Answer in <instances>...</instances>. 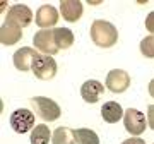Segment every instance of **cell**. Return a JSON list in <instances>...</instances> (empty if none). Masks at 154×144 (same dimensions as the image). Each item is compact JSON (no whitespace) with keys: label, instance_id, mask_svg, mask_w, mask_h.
I'll list each match as a JSON object with an SVG mask.
<instances>
[{"label":"cell","instance_id":"1","mask_svg":"<svg viewBox=\"0 0 154 144\" xmlns=\"http://www.w3.org/2000/svg\"><path fill=\"white\" fill-rule=\"evenodd\" d=\"M91 38L99 48H111L118 41V31L111 22L98 19L91 26Z\"/></svg>","mask_w":154,"mask_h":144},{"label":"cell","instance_id":"2","mask_svg":"<svg viewBox=\"0 0 154 144\" xmlns=\"http://www.w3.org/2000/svg\"><path fill=\"white\" fill-rule=\"evenodd\" d=\"M33 105H34V110L36 113L39 115V118H43L46 122H53L60 117L62 110L60 106L57 105L53 100L50 98H45V96H34L33 98Z\"/></svg>","mask_w":154,"mask_h":144},{"label":"cell","instance_id":"3","mask_svg":"<svg viewBox=\"0 0 154 144\" xmlns=\"http://www.w3.org/2000/svg\"><path fill=\"white\" fill-rule=\"evenodd\" d=\"M34 125V115L33 111L28 108H19V110L12 111L11 115V127L14 132L17 134H24L29 132Z\"/></svg>","mask_w":154,"mask_h":144},{"label":"cell","instance_id":"4","mask_svg":"<svg viewBox=\"0 0 154 144\" xmlns=\"http://www.w3.org/2000/svg\"><path fill=\"white\" fill-rule=\"evenodd\" d=\"M123 125H125L127 132H130L132 136H140L147 127L146 117L142 115V111L135 110V108H127L123 113Z\"/></svg>","mask_w":154,"mask_h":144},{"label":"cell","instance_id":"5","mask_svg":"<svg viewBox=\"0 0 154 144\" xmlns=\"http://www.w3.org/2000/svg\"><path fill=\"white\" fill-rule=\"evenodd\" d=\"M33 43L43 55L51 57L58 52V46H57V43H55V34H53L51 29H39L38 33L34 34Z\"/></svg>","mask_w":154,"mask_h":144},{"label":"cell","instance_id":"6","mask_svg":"<svg viewBox=\"0 0 154 144\" xmlns=\"http://www.w3.org/2000/svg\"><path fill=\"white\" fill-rule=\"evenodd\" d=\"M33 72L34 76L38 79H48L55 77L57 74V62L51 58L50 55H38L36 60H34V65H33Z\"/></svg>","mask_w":154,"mask_h":144},{"label":"cell","instance_id":"7","mask_svg":"<svg viewBox=\"0 0 154 144\" xmlns=\"http://www.w3.org/2000/svg\"><path fill=\"white\" fill-rule=\"evenodd\" d=\"M130 86V76L122 69H113L106 76V88L113 93H123Z\"/></svg>","mask_w":154,"mask_h":144},{"label":"cell","instance_id":"8","mask_svg":"<svg viewBox=\"0 0 154 144\" xmlns=\"http://www.w3.org/2000/svg\"><path fill=\"white\" fill-rule=\"evenodd\" d=\"M7 22H12V24H17L19 28H28L31 21H33V14H31V9H28L22 4H17V5L11 7L9 12L5 16Z\"/></svg>","mask_w":154,"mask_h":144},{"label":"cell","instance_id":"9","mask_svg":"<svg viewBox=\"0 0 154 144\" xmlns=\"http://www.w3.org/2000/svg\"><path fill=\"white\" fill-rule=\"evenodd\" d=\"M38 55L39 53L36 50L29 48V46H22L21 50H17L16 53H14V65H16V69H19V70H22V72L31 70Z\"/></svg>","mask_w":154,"mask_h":144},{"label":"cell","instance_id":"10","mask_svg":"<svg viewBox=\"0 0 154 144\" xmlns=\"http://www.w3.org/2000/svg\"><path fill=\"white\" fill-rule=\"evenodd\" d=\"M58 22V11L51 5H41L36 12V24L41 29H50Z\"/></svg>","mask_w":154,"mask_h":144},{"label":"cell","instance_id":"11","mask_svg":"<svg viewBox=\"0 0 154 144\" xmlns=\"http://www.w3.org/2000/svg\"><path fill=\"white\" fill-rule=\"evenodd\" d=\"M82 4L79 0H62L60 2V14L67 22H75L82 16Z\"/></svg>","mask_w":154,"mask_h":144},{"label":"cell","instance_id":"12","mask_svg":"<svg viewBox=\"0 0 154 144\" xmlns=\"http://www.w3.org/2000/svg\"><path fill=\"white\" fill-rule=\"evenodd\" d=\"M22 38V28L12 22H4L0 28V43L2 45H14Z\"/></svg>","mask_w":154,"mask_h":144},{"label":"cell","instance_id":"13","mask_svg":"<svg viewBox=\"0 0 154 144\" xmlns=\"http://www.w3.org/2000/svg\"><path fill=\"white\" fill-rule=\"evenodd\" d=\"M101 94H103V84L99 81H94V79L86 81L82 84V88H81V96L88 103H98Z\"/></svg>","mask_w":154,"mask_h":144},{"label":"cell","instance_id":"14","mask_svg":"<svg viewBox=\"0 0 154 144\" xmlns=\"http://www.w3.org/2000/svg\"><path fill=\"white\" fill-rule=\"evenodd\" d=\"M101 117L108 124H116L123 117V110L116 101H106L105 105L101 106Z\"/></svg>","mask_w":154,"mask_h":144},{"label":"cell","instance_id":"15","mask_svg":"<svg viewBox=\"0 0 154 144\" xmlns=\"http://www.w3.org/2000/svg\"><path fill=\"white\" fill-rule=\"evenodd\" d=\"M53 34H55V43L58 46V50H65L74 45V34L69 28H55Z\"/></svg>","mask_w":154,"mask_h":144},{"label":"cell","instance_id":"16","mask_svg":"<svg viewBox=\"0 0 154 144\" xmlns=\"http://www.w3.org/2000/svg\"><path fill=\"white\" fill-rule=\"evenodd\" d=\"M74 139H75V144H99L98 134L91 129H75Z\"/></svg>","mask_w":154,"mask_h":144},{"label":"cell","instance_id":"17","mask_svg":"<svg viewBox=\"0 0 154 144\" xmlns=\"http://www.w3.org/2000/svg\"><path fill=\"white\" fill-rule=\"evenodd\" d=\"M51 142L53 144H75L74 130H70V129H67V127L55 129V132L51 136Z\"/></svg>","mask_w":154,"mask_h":144},{"label":"cell","instance_id":"18","mask_svg":"<svg viewBox=\"0 0 154 144\" xmlns=\"http://www.w3.org/2000/svg\"><path fill=\"white\" fill-rule=\"evenodd\" d=\"M50 129L41 124V125H36V127L31 130V144H48L51 136H50Z\"/></svg>","mask_w":154,"mask_h":144},{"label":"cell","instance_id":"19","mask_svg":"<svg viewBox=\"0 0 154 144\" xmlns=\"http://www.w3.org/2000/svg\"><path fill=\"white\" fill-rule=\"evenodd\" d=\"M140 53L147 58H154V36H146L140 41Z\"/></svg>","mask_w":154,"mask_h":144},{"label":"cell","instance_id":"20","mask_svg":"<svg viewBox=\"0 0 154 144\" xmlns=\"http://www.w3.org/2000/svg\"><path fill=\"white\" fill-rule=\"evenodd\" d=\"M146 28L151 34H154V11L149 12L147 17H146Z\"/></svg>","mask_w":154,"mask_h":144},{"label":"cell","instance_id":"21","mask_svg":"<svg viewBox=\"0 0 154 144\" xmlns=\"http://www.w3.org/2000/svg\"><path fill=\"white\" fill-rule=\"evenodd\" d=\"M147 122H149V127L154 130V105H151L147 108Z\"/></svg>","mask_w":154,"mask_h":144},{"label":"cell","instance_id":"22","mask_svg":"<svg viewBox=\"0 0 154 144\" xmlns=\"http://www.w3.org/2000/svg\"><path fill=\"white\" fill-rule=\"evenodd\" d=\"M122 144H146L140 137H130V139H127V141H123Z\"/></svg>","mask_w":154,"mask_h":144},{"label":"cell","instance_id":"23","mask_svg":"<svg viewBox=\"0 0 154 144\" xmlns=\"http://www.w3.org/2000/svg\"><path fill=\"white\" fill-rule=\"evenodd\" d=\"M149 94H151V96L154 98V79L151 81V83H149Z\"/></svg>","mask_w":154,"mask_h":144},{"label":"cell","instance_id":"24","mask_svg":"<svg viewBox=\"0 0 154 144\" xmlns=\"http://www.w3.org/2000/svg\"><path fill=\"white\" fill-rule=\"evenodd\" d=\"M152 144H154V142H152Z\"/></svg>","mask_w":154,"mask_h":144}]
</instances>
